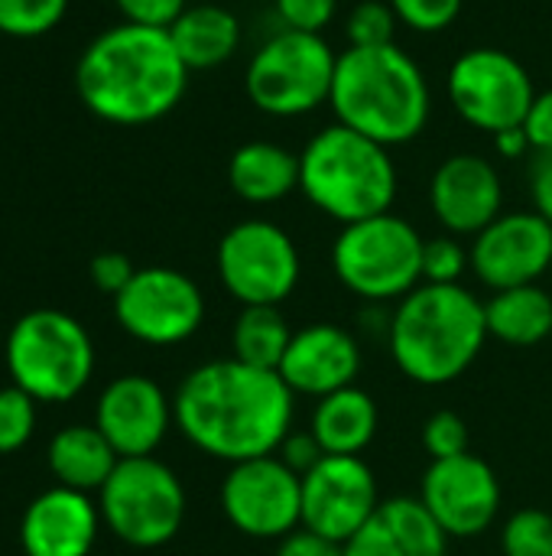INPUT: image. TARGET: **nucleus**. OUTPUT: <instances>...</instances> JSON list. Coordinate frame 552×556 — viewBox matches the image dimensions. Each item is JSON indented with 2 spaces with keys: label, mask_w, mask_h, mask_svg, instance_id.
I'll return each instance as SVG.
<instances>
[{
  "label": "nucleus",
  "mask_w": 552,
  "mask_h": 556,
  "mask_svg": "<svg viewBox=\"0 0 552 556\" xmlns=\"http://www.w3.org/2000/svg\"><path fill=\"white\" fill-rule=\"evenodd\" d=\"M397 368L426 388L462 378L488 342L485 303L462 283H420L390 316Z\"/></svg>",
  "instance_id": "nucleus-4"
},
{
  "label": "nucleus",
  "mask_w": 552,
  "mask_h": 556,
  "mask_svg": "<svg viewBox=\"0 0 552 556\" xmlns=\"http://www.w3.org/2000/svg\"><path fill=\"white\" fill-rule=\"evenodd\" d=\"M68 0H0V33L33 39L62 23Z\"/></svg>",
  "instance_id": "nucleus-28"
},
{
  "label": "nucleus",
  "mask_w": 552,
  "mask_h": 556,
  "mask_svg": "<svg viewBox=\"0 0 552 556\" xmlns=\"http://www.w3.org/2000/svg\"><path fill=\"white\" fill-rule=\"evenodd\" d=\"M114 3L127 23L153 26V29H169L185 13V0H114Z\"/></svg>",
  "instance_id": "nucleus-36"
},
{
  "label": "nucleus",
  "mask_w": 552,
  "mask_h": 556,
  "mask_svg": "<svg viewBox=\"0 0 552 556\" xmlns=\"http://www.w3.org/2000/svg\"><path fill=\"white\" fill-rule=\"evenodd\" d=\"M377 427L381 414L374 397L355 384L319 397L309 424L325 456H361L374 443Z\"/></svg>",
  "instance_id": "nucleus-23"
},
{
  "label": "nucleus",
  "mask_w": 552,
  "mask_h": 556,
  "mask_svg": "<svg viewBox=\"0 0 552 556\" xmlns=\"http://www.w3.org/2000/svg\"><path fill=\"white\" fill-rule=\"evenodd\" d=\"M361 371V345L351 332L332 323H316L293 332L290 349L277 368L293 394L325 397L342 388H351Z\"/></svg>",
  "instance_id": "nucleus-19"
},
{
  "label": "nucleus",
  "mask_w": 552,
  "mask_h": 556,
  "mask_svg": "<svg viewBox=\"0 0 552 556\" xmlns=\"http://www.w3.org/2000/svg\"><path fill=\"white\" fill-rule=\"evenodd\" d=\"M423 244L407 218L384 212L342 225L332 244V270L345 290L368 303L403 300L423 283Z\"/></svg>",
  "instance_id": "nucleus-7"
},
{
  "label": "nucleus",
  "mask_w": 552,
  "mask_h": 556,
  "mask_svg": "<svg viewBox=\"0 0 552 556\" xmlns=\"http://www.w3.org/2000/svg\"><path fill=\"white\" fill-rule=\"evenodd\" d=\"M338 0H277V13L286 29L322 33L335 20Z\"/></svg>",
  "instance_id": "nucleus-35"
},
{
  "label": "nucleus",
  "mask_w": 552,
  "mask_h": 556,
  "mask_svg": "<svg viewBox=\"0 0 552 556\" xmlns=\"http://www.w3.org/2000/svg\"><path fill=\"white\" fill-rule=\"evenodd\" d=\"M172 424V401L146 375L114 378L94 407V427L107 437L120 459L153 456Z\"/></svg>",
  "instance_id": "nucleus-17"
},
{
  "label": "nucleus",
  "mask_w": 552,
  "mask_h": 556,
  "mask_svg": "<svg viewBox=\"0 0 552 556\" xmlns=\"http://www.w3.org/2000/svg\"><path fill=\"white\" fill-rule=\"evenodd\" d=\"M46 463H49L55 485L91 495L104 489L120 456L94 424H72V427H62L49 440Z\"/></svg>",
  "instance_id": "nucleus-22"
},
{
  "label": "nucleus",
  "mask_w": 552,
  "mask_h": 556,
  "mask_svg": "<svg viewBox=\"0 0 552 556\" xmlns=\"http://www.w3.org/2000/svg\"><path fill=\"white\" fill-rule=\"evenodd\" d=\"M377 505V479L361 456H322L303 476V528L338 544H348Z\"/></svg>",
  "instance_id": "nucleus-15"
},
{
  "label": "nucleus",
  "mask_w": 552,
  "mask_h": 556,
  "mask_svg": "<svg viewBox=\"0 0 552 556\" xmlns=\"http://www.w3.org/2000/svg\"><path fill=\"white\" fill-rule=\"evenodd\" d=\"M277 556H345V544L322 538L309 528H296L277 547Z\"/></svg>",
  "instance_id": "nucleus-39"
},
{
  "label": "nucleus",
  "mask_w": 552,
  "mask_h": 556,
  "mask_svg": "<svg viewBox=\"0 0 552 556\" xmlns=\"http://www.w3.org/2000/svg\"><path fill=\"white\" fill-rule=\"evenodd\" d=\"M449 538L420 498H387L345 544V556H446Z\"/></svg>",
  "instance_id": "nucleus-21"
},
{
  "label": "nucleus",
  "mask_w": 552,
  "mask_h": 556,
  "mask_svg": "<svg viewBox=\"0 0 552 556\" xmlns=\"http://www.w3.org/2000/svg\"><path fill=\"white\" fill-rule=\"evenodd\" d=\"M98 511L117 541L137 551H153L182 531L185 489L156 456L120 459L98 492Z\"/></svg>",
  "instance_id": "nucleus-8"
},
{
  "label": "nucleus",
  "mask_w": 552,
  "mask_h": 556,
  "mask_svg": "<svg viewBox=\"0 0 552 556\" xmlns=\"http://www.w3.org/2000/svg\"><path fill=\"white\" fill-rule=\"evenodd\" d=\"M303 274L296 241L273 222L247 218L218 244V277L241 306H280Z\"/></svg>",
  "instance_id": "nucleus-10"
},
{
  "label": "nucleus",
  "mask_w": 552,
  "mask_h": 556,
  "mask_svg": "<svg viewBox=\"0 0 552 556\" xmlns=\"http://www.w3.org/2000/svg\"><path fill=\"white\" fill-rule=\"evenodd\" d=\"M36 401L16 384L0 388V456L20 453L36 433Z\"/></svg>",
  "instance_id": "nucleus-30"
},
{
  "label": "nucleus",
  "mask_w": 552,
  "mask_h": 556,
  "mask_svg": "<svg viewBox=\"0 0 552 556\" xmlns=\"http://www.w3.org/2000/svg\"><path fill=\"white\" fill-rule=\"evenodd\" d=\"M397 13L384 0H361L345 23L348 46H390L397 33Z\"/></svg>",
  "instance_id": "nucleus-31"
},
{
  "label": "nucleus",
  "mask_w": 552,
  "mask_h": 556,
  "mask_svg": "<svg viewBox=\"0 0 552 556\" xmlns=\"http://www.w3.org/2000/svg\"><path fill=\"white\" fill-rule=\"evenodd\" d=\"M114 316L130 339L166 349L198 332L205 319V296L182 270L143 267L114 296Z\"/></svg>",
  "instance_id": "nucleus-13"
},
{
  "label": "nucleus",
  "mask_w": 552,
  "mask_h": 556,
  "mask_svg": "<svg viewBox=\"0 0 552 556\" xmlns=\"http://www.w3.org/2000/svg\"><path fill=\"white\" fill-rule=\"evenodd\" d=\"M169 39L185 62V68H215L228 62L241 46V23L231 10L215 3L185 7V13L169 26Z\"/></svg>",
  "instance_id": "nucleus-25"
},
{
  "label": "nucleus",
  "mask_w": 552,
  "mask_h": 556,
  "mask_svg": "<svg viewBox=\"0 0 552 556\" xmlns=\"http://www.w3.org/2000/svg\"><path fill=\"white\" fill-rule=\"evenodd\" d=\"M189 68L169 29L120 23L101 33L78 59L75 88L91 114L120 127L166 117L185 94Z\"/></svg>",
  "instance_id": "nucleus-2"
},
{
  "label": "nucleus",
  "mask_w": 552,
  "mask_h": 556,
  "mask_svg": "<svg viewBox=\"0 0 552 556\" xmlns=\"http://www.w3.org/2000/svg\"><path fill=\"white\" fill-rule=\"evenodd\" d=\"M530 195H534V212H540L552 225V150L534 153V163H530Z\"/></svg>",
  "instance_id": "nucleus-41"
},
{
  "label": "nucleus",
  "mask_w": 552,
  "mask_h": 556,
  "mask_svg": "<svg viewBox=\"0 0 552 556\" xmlns=\"http://www.w3.org/2000/svg\"><path fill=\"white\" fill-rule=\"evenodd\" d=\"M293 397L277 371L221 358L185 375L172 397V417L198 453L234 466L283 446L293 433Z\"/></svg>",
  "instance_id": "nucleus-1"
},
{
  "label": "nucleus",
  "mask_w": 552,
  "mask_h": 556,
  "mask_svg": "<svg viewBox=\"0 0 552 556\" xmlns=\"http://www.w3.org/2000/svg\"><path fill=\"white\" fill-rule=\"evenodd\" d=\"M303 195L338 225L390 212L397 199V166L390 147L332 124L299 153Z\"/></svg>",
  "instance_id": "nucleus-5"
},
{
  "label": "nucleus",
  "mask_w": 552,
  "mask_h": 556,
  "mask_svg": "<svg viewBox=\"0 0 552 556\" xmlns=\"http://www.w3.org/2000/svg\"><path fill=\"white\" fill-rule=\"evenodd\" d=\"M524 130L530 137L534 153H547L552 150V88L550 91H537L527 117H524Z\"/></svg>",
  "instance_id": "nucleus-40"
},
{
  "label": "nucleus",
  "mask_w": 552,
  "mask_h": 556,
  "mask_svg": "<svg viewBox=\"0 0 552 556\" xmlns=\"http://www.w3.org/2000/svg\"><path fill=\"white\" fill-rule=\"evenodd\" d=\"M534 98L537 88L530 72L504 49H468L449 68V101L455 114L491 137L508 127H521Z\"/></svg>",
  "instance_id": "nucleus-11"
},
{
  "label": "nucleus",
  "mask_w": 552,
  "mask_h": 556,
  "mask_svg": "<svg viewBox=\"0 0 552 556\" xmlns=\"http://www.w3.org/2000/svg\"><path fill=\"white\" fill-rule=\"evenodd\" d=\"M338 124L384 143L400 147L429 124L433 98L420 62L390 46H348L338 55L332 98Z\"/></svg>",
  "instance_id": "nucleus-3"
},
{
  "label": "nucleus",
  "mask_w": 552,
  "mask_h": 556,
  "mask_svg": "<svg viewBox=\"0 0 552 556\" xmlns=\"http://www.w3.org/2000/svg\"><path fill=\"white\" fill-rule=\"evenodd\" d=\"M420 502L446 538H482L501 511V482L475 453L436 459L420 489Z\"/></svg>",
  "instance_id": "nucleus-14"
},
{
  "label": "nucleus",
  "mask_w": 552,
  "mask_h": 556,
  "mask_svg": "<svg viewBox=\"0 0 552 556\" xmlns=\"http://www.w3.org/2000/svg\"><path fill=\"white\" fill-rule=\"evenodd\" d=\"M228 186L254 205H270L299 189V156L270 140H251L228 160Z\"/></svg>",
  "instance_id": "nucleus-24"
},
{
  "label": "nucleus",
  "mask_w": 552,
  "mask_h": 556,
  "mask_svg": "<svg viewBox=\"0 0 552 556\" xmlns=\"http://www.w3.org/2000/svg\"><path fill=\"white\" fill-rule=\"evenodd\" d=\"M504 556H552V515L540 508L514 511L501 528Z\"/></svg>",
  "instance_id": "nucleus-29"
},
{
  "label": "nucleus",
  "mask_w": 552,
  "mask_h": 556,
  "mask_svg": "<svg viewBox=\"0 0 552 556\" xmlns=\"http://www.w3.org/2000/svg\"><path fill=\"white\" fill-rule=\"evenodd\" d=\"M221 511L244 538L283 541L303 528V476L277 453L234 463L221 482Z\"/></svg>",
  "instance_id": "nucleus-12"
},
{
  "label": "nucleus",
  "mask_w": 552,
  "mask_h": 556,
  "mask_svg": "<svg viewBox=\"0 0 552 556\" xmlns=\"http://www.w3.org/2000/svg\"><path fill=\"white\" fill-rule=\"evenodd\" d=\"M3 362L10 381L36 404L78 397L94 375V342L88 329L62 309H29L7 336Z\"/></svg>",
  "instance_id": "nucleus-6"
},
{
  "label": "nucleus",
  "mask_w": 552,
  "mask_h": 556,
  "mask_svg": "<svg viewBox=\"0 0 552 556\" xmlns=\"http://www.w3.org/2000/svg\"><path fill=\"white\" fill-rule=\"evenodd\" d=\"M101 525V511L85 492L55 485L26 505L20 547L26 556H91Z\"/></svg>",
  "instance_id": "nucleus-20"
},
{
  "label": "nucleus",
  "mask_w": 552,
  "mask_h": 556,
  "mask_svg": "<svg viewBox=\"0 0 552 556\" xmlns=\"http://www.w3.org/2000/svg\"><path fill=\"white\" fill-rule=\"evenodd\" d=\"M468 264L472 254L455 235H439L423 244V283H459Z\"/></svg>",
  "instance_id": "nucleus-32"
},
{
  "label": "nucleus",
  "mask_w": 552,
  "mask_h": 556,
  "mask_svg": "<svg viewBox=\"0 0 552 556\" xmlns=\"http://www.w3.org/2000/svg\"><path fill=\"white\" fill-rule=\"evenodd\" d=\"M133 274H137V267H133L130 257L120 254V251H101V254L91 257V264H88L91 283H94L101 293H107V296H117V293L133 280Z\"/></svg>",
  "instance_id": "nucleus-37"
},
{
  "label": "nucleus",
  "mask_w": 552,
  "mask_h": 556,
  "mask_svg": "<svg viewBox=\"0 0 552 556\" xmlns=\"http://www.w3.org/2000/svg\"><path fill=\"white\" fill-rule=\"evenodd\" d=\"M491 140H495V150H498L504 160H521L527 150H534V147H530V137H527V130H524V124H521V127H508V130L495 134Z\"/></svg>",
  "instance_id": "nucleus-42"
},
{
  "label": "nucleus",
  "mask_w": 552,
  "mask_h": 556,
  "mask_svg": "<svg viewBox=\"0 0 552 556\" xmlns=\"http://www.w3.org/2000/svg\"><path fill=\"white\" fill-rule=\"evenodd\" d=\"M335 65L338 55L322 33L283 29L254 52L244 88L257 111L273 117H299L332 98Z\"/></svg>",
  "instance_id": "nucleus-9"
},
{
  "label": "nucleus",
  "mask_w": 552,
  "mask_h": 556,
  "mask_svg": "<svg viewBox=\"0 0 552 556\" xmlns=\"http://www.w3.org/2000/svg\"><path fill=\"white\" fill-rule=\"evenodd\" d=\"M277 456H280L296 476H306L309 469L319 466V459H322L325 453H322L319 440L312 437V430H306V433H290V437L283 440V446L277 450Z\"/></svg>",
  "instance_id": "nucleus-38"
},
{
  "label": "nucleus",
  "mask_w": 552,
  "mask_h": 556,
  "mask_svg": "<svg viewBox=\"0 0 552 556\" xmlns=\"http://www.w3.org/2000/svg\"><path fill=\"white\" fill-rule=\"evenodd\" d=\"M429 205L449 235L485 231L504 205V186L491 160L455 153L442 160L429 179Z\"/></svg>",
  "instance_id": "nucleus-18"
},
{
  "label": "nucleus",
  "mask_w": 552,
  "mask_h": 556,
  "mask_svg": "<svg viewBox=\"0 0 552 556\" xmlns=\"http://www.w3.org/2000/svg\"><path fill=\"white\" fill-rule=\"evenodd\" d=\"M485 319H488V336L530 349L550 339L552 332V296L537 287H511V290H495V296L485 303Z\"/></svg>",
  "instance_id": "nucleus-26"
},
{
  "label": "nucleus",
  "mask_w": 552,
  "mask_h": 556,
  "mask_svg": "<svg viewBox=\"0 0 552 556\" xmlns=\"http://www.w3.org/2000/svg\"><path fill=\"white\" fill-rule=\"evenodd\" d=\"M472 270L491 290L537 283L552 270V225L540 212L498 215L472 244Z\"/></svg>",
  "instance_id": "nucleus-16"
},
{
  "label": "nucleus",
  "mask_w": 552,
  "mask_h": 556,
  "mask_svg": "<svg viewBox=\"0 0 552 556\" xmlns=\"http://www.w3.org/2000/svg\"><path fill=\"white\" fill-rule=\"evenodd\" d=\"M293 329L283 319L280 306H244L231 329V349L238 362L264 371H277L286 349H290Z\"/></svg>",
  "instance_id": "nucleus-27"
},
{
  "label": "nucleus",
  "mask_w": 552,
  "mask_h": 556,
  "mask_svg": "<svg viewBox=\"0 0 552 556\" xmlns=\"http://www.w3.org/2000/svg\"><path fill=\"white\" fill-rule=\"evenodd\" d=\"M423 446L426 453L436 459H455V456H465L468 446H472V437H468V424L455 414V410H439L426 420L423 427Z\"/></svg>",
  "instance_id": "nucleus-33"
},
{
  "label": "nucleus",
  "mask_w": 552,
  "mask_h": 556,
  "mask_svg": "<svg viewBox=\"0 0 552 556\" xmlns=\"http://www.w3.org/2000/svg\"><path fill=\"white\" fill-rule=\"evenodd\" d=\"M387 3L394 7L397 20L416 33H442L462 13V0H387Z\"/></svg>",
  "instance_id": "nucleus-34"
}]
</instances>
